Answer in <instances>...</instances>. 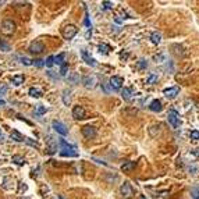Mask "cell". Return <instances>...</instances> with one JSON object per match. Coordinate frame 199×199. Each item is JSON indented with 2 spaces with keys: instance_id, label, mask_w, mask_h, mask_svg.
Masks as SVG:
<instances>
[{
  "instance_id": "cell-1",
  "label": "cell",
  "mask_w": 199,
  "mask_h": 199,
  "mask_svg": "<svg viewBox=\"0 0 199 199\" xmlns=\"http://www.w3.org/2000/svg\"><path fill=\"white\" fill-rule=\"evenodd\" d=\"M60 145H61V152H60L61 156H70V157H77L78 156L77 148H75L74 145L67 144L64 139H60Z\"/></svg>"
},
{
  "instance_id": "cell-2",
  "label": "cell",
  "mask_w": 199,
  "mask_h": 199,
  "mask_svg": "<svg viewBox=\"0 0 199 199\" xmlns=\"http://www.w3.org/2000/svg\"><path fill=\"white\" fill-rule=\"evenodd\" d=\"M16 28H17V25L13 20H4L3 23H2V25H0V32L6 36H11L16 32Z\"/></svg>"
},
{
  "instance_id": "cell-3",
  "label": "cell",
  "mask_w": 199,
  "mask_h": 199,
  "mask_svg": "<svg viewBox=\"0 0 199 199\" xmlns=\"http://www.w3.org/2000/svg\"><path fill=\"white\" fill-rule=\"evenodd\" d=\"M77 32H78V30H77V26L75 25H65L64 28H63V31H61V35H63V38H64L65 40H70V39H72L75 35H77Z\"/></svg>"
},
{
  "instance_id": "cell-4",
  "label": "cell",
  "mask_w": 199,
  "mask_h": 199,
  "mask_svg": "<svg viewBox=\"0 0 199 199\" xmlns=\"http://www.w3.org/2000/svg\"><path fill=\"white\" fill-rule=\"evenodd\" d=\"M120 192H121V195H123V198L124 199H130V198H132V196L135 195V191H134V188L131 187L130 183L123 184V185L120 187Z\"/></svg>"
},
{
  "instance_id": "cell-5",
  "label": "cell",
  "mask_w": 199,
  "mask_h": 199,
  "mask_svg": "<svg viewBox=\"0 0 199 199\" xmlns=\"http://www.w3.org/2000/svg\"><path fill=\"white\" fill-rule=\"evenodd\" d=\"M167 120H169V123L171 124V127L173 128H178L180 127V116H178V113H177L176 110H170L169 111Z\"/></svg>"
},
{
  "instance_id": "cell-6",
  "label": "cell",
  "mask_w": 199,
  "mask_h": 199,
  "mask_svg": "<svg viewBox=\"0 0 199 199\" xmlns=\"http://www.w3.org/2000/svg\"><path fill=\"white\" fill-rule=\"evenodd\" d=\"M82 84H84V86L86 89H93L95 85L98 84V78L95 75H86V77L82 78Z\"/></svg>"
},
{
  "instance_id": "cell-7",
  "label": "cell",
  "mask_w": 199,
  "mask_h": 199,
  "mask_svg": "<svg viewBox=\"0 0 199 199\" xmlns=\"http://www.w3.org/2000/svg\"><path fill=\"white\" fill-rule=\"evenodd\" d=\"M43 50H45V46H43V43L40 40H33L30 45V52L33 53V54H39Z\"/></svg>"
},
{
  "instance_id": "cell-8",
  "label": "cell",
  "mask_w": 199,
  "mask_h": 199,
  "mask_svg": "<svg viewBox=\"0 0 199 199\" xmlns=\"http://www.w3.org/2000/svg\"><path fill=\"white\" fill-rule=\"evenodd\" d=\"M53 128H54L56 132H59L60 135H67L68 134V130H67V127H65L63 123H60V121H53Z\"/></svg>"
},
{
  "instance_id": "cell-9",
  "label": "cell",
  "mask_w": 199,
  "mask_h": 199,
  "mask_svg": "<svg viewBox=\"0 0 199 199\" xmlns=\"http://www.w3.org/2000/svg\"><path fill=\"white\" fill-rule=\"evenodd\" d=\"M82 134H84L85 138H88V139L95 138L96 137V128L92 127V125H85V127L82 128Z\"/></svg>"
},
{
  "instance_id": "cell-10",
  "label": "cell",
  "mask_w": 199,
  "mask_h": 199,
  "mask_svg": "<svg viewBox=\"0 0 199 199\" xmlns=\"http://www.w3.org/2000/svg\"><path fill=\"white\" fill-rule=\"evenodd\" d=\"M72 117H74L75 120H82V118H85V109L82 107V106H75V107L72 109Z\"/></svg>"
},
{
  "instance_id": "cell-11",
  "label": "cell",
  "mask_w": 199,
  "mask_h": 199,
  "mask_svg": "<svg viewBox=\"0 0 199 199\" xmlns=\"http://www.w3.org/2000/svg\"><path fill=\"white\" fill-rule=\"evenodd\" d=\"M123 84H124V81H123V78L121 77H117V75H114V77H111L110 78V86L113 89H120L121 86H123Z\"/></svg>"
},
{
  "instance_id": "cell-12",
  "label": "cell",
  "mask_w": 199,
  "mask_h": 199,
  "mask_svg": "<svg viewBox=\"0 0 199 199\" xmlns=\"http://www.w3.org/2000/svg\"><path fill=\"white\" fill-rule=\"evenodd\" d=\"M178 92H180L178 86H171V88L164 89L163 93H164V96H166L167 99H174L177 95H178Z\"/></svg>"
},
{
  "instance_id": "cell-13",
  "label": "cell",
  "mask_w": 199,
  "mask_h": 199,
  "mask_svg": "<svg viewBox=\"0 0 199 199\" xmlns=\"http://www.w3.org/2000/svg\"><path fill=\"white\" fill-rule=\"evenodd\" d=\"M149 109H150L152 111H155V113H160V111L163 110L162 102H160L159 99H155V100H152V103L149 105Z\"/></svg>"
},
{
  "instance_id": "cell-14",
  "label": "cell",
  "mask_w": 199,
  "mask_h": 199,
  "mask_svg": "<svg viewBox=\"0 0 199 199\" xmlns=\"http://www.w3.org/2000/svg\"><path fill=\"white\" fill-rule=\"evenodd\" d=\"M81 54H82V59H84V61L88 65H92V67H95V65H96V61H95V59L88 54V52H86V50H81Z\"/></svg>"
},
{
  "instance_id": "cell-15",
  "label": "cell",
  "mask_w": 199,
  "mask_h": 199,
  "mask_svg": "<svg viewBox=\"0 0 199 199\" xmlns=\"http://www.w3.org/2000/svg\"><path fill=\"white\" fill-rule=\"evenodd\" d=\"M10 138H11V139H14V141H17V142H25V141H26V138L24 137V135H21L20 132L16 131V130L10 132Z\"/></svg>"
},
{
  "instance_id": "cell-16",
  "label": "cell",
  "mask_w": 199,
  "mask_h": 199,
  "mask_svg": "<svg viewBox=\"0 0 199 199\" xmlns=\"http://www.w3.org/2000/svg\"><path fill=\"white\" fill-rule=\"evenodd\" d=\"M135 166H137L135 162H125V163L121 166V170H123L124 173H130V171H132V170L135 169Z\"/></svg>"
},
{
  "instance_id": "cell-17",
  "label": "cell",
  "mask_w": 199,
  "mask_h": 199,
  "mask_svg": "<svg viewBox=\"0 0 199 199\" xmlns=\"http://www.w3.org/2000/svg\"><path fill=\"white\" fill-rule=\"evenodd\" d=\"M47 145H49V153H54L56 150H57V142L54 141V138L53 137H49V139H47Z\"/></svg>"
},
{
  "instance_id": "cell-18",
  "label": "cell",
  "mask_w": 199,
  "mask_h": 199,
  "mask_svg": "<svg viewBox=\"0 0 199 199\" xmlns=\"http://www.w3.org/2000/svg\"><path fill=\"white\" fill-rule=\"evenodd\" d=\"M121 96H123V99H124V100L131 102V100H132V89L124 88V89H123V92H121Z\"/></svg>"
},
{
  "instance_id": "cell-19",
  "label": "cell",
  "mask_w": 199,
  "mask_h": 199,
  "mask_svg": "<svg viewBox=\"0 0 199 199\" xmlns=\"http://www.w3.org/2000/svg\"><path fill=\"white\" fill-rule=\"evenodd\" d=\"M71 91H68V89H65V91H63V102H64V105L68 106L70 103H71Z\"/></svg>"
},
{
  "instance_id": "cell-20",
  "label": "cell",
  "mask_w": 199,
  "mask_h": 199,
  "mask_svg": "<svg viewBox=\"0 0 199 199\" xmlns=\"http://www.w3.org/2000/svg\"><path fill=\"white\" fill-rule=\"evenodd\" d=\"M68 82L72 85L79 84V75L77 74V72H71V74L68 75Z\"/></svg>"
},
{
  "instance_id": "cell-21",
  "label": "cell",
  "mask_w": 199,
  "mask_h": 199,
  "mask_svg": "<svg viewBox=\"0 0 199 199\" xmlns=\"http://www.w3.org/2000/svg\"><path fill=\"white\" fill-rule=\"evenodd\" d=\"M13 178L11 177H4L3 178V188L4 189H13Z\"/></svg>"
},
{
  "instance_id": "cell-22",
  "label": "cell",
  "mask_w": 199,
  "mask_h": 199,
  "mask_svg": "<svg viewBox=\"0 0 199 199\" xmlns=\"http://www.w3.org/2000/svg\"><path fill=\"white\" fill-rule=\"evenodd\" d=\"M150 40H152V43H155V45H159V43L162 42V35H160L159 32H153L150 35Z\"/></svg>"
},
{
  "instance_id": "cell-23",
  "label": "cell",
  "mask_w": 199,
  "mask_h": 199,
  "mask_svg": "<svg viewBox=\"0 0 199 199\" xmlns=\"http://www.w3.org/2000/svg\"><path fill=\"white\" fill-rule=\"evenodd\" d=\"M24 79H25V78H24V75L18 74V75H14L11 81H13V84H14V85H17V86H18V85L24 84Z\"/></svg>"
},
{
  "instance_id": "cell-24",
  "label": "cell",
  "mask_w": 199,
  "mask_h": 199,
  "mask_svg": "<svg viewBox=\"0 0 199 199\" xmlns=\"http://www.w3.org/2000/svg\"><path fill=\"white\" fill-rule=\"evenodd\" d=\"M13 162L16 164H18V166H24V164H25V159H24L23 156H20V155H14Z\"/></svg>"
},
{
  "instance_id": "cell-25",
  "label": "cell",
  "mask_w": 199,
  "mask_h": 199,
  "mask_svg": "<svg viewBox=\"0 0 199 199\" xmlns=\"http://www.w3.org/2000/svg\"><path fill=\"white\" fill-rule=\"evenodd\" d=\"M114 7V4H113V2H102V4H100V9L103 11H106V10H111Z\"/></svg>"
},
{
  "instance_id": "cell-26",
  "label": "cell",
  "mask_w": 199,
  "mask_h": 199,
  "mask_svg": "<svg viewBox=\"0 0 199 199\" xmlns=\"http://www.w3.org/2000/svg\"><path fill=\"white\" fill-rule=\"evenodd\" d=\"M64 57H65L64 53H60L59 56H56L54 57V63L56 64H59V65H63L64 64Z\"/></svg>"
},
{
  "instance_id": "cell-27",
  "label": "cell",
  "mask_w": 199,
  "mask_h": 199,
  "mask_svg": "<svg viewBox=\"0 0 199 199\" xmlns=\"http://www.w3.org/2000/svg\"><path fill=\"white\" fill-rule=\"evenodd\" d=\"M46 113V107L43 105H38L36 106V109H35V114L36 116H42V114H45Z\"/></svg>"
},
{
  "instance_id": "cell-28",
  "label": "cell",
  "mask_w": 199,
  "mask_h": 199,
  "mask_svg": "<svg viewBox=\"0 0 199 199\" xmlns=\"http://www.w3.org/2000/svg\"><path fill=\"white\" fill-rule=\"evenodd\" d=\"M30 95L32 96V98H40V96H42V92H40L39 89H36V88H31L30 89Z\"/></svg>"
},
{
  "instance_id": "cell-29",
  "label": "cell",
  "mask_w": 199,
  "mask_h": 199,
  "mask_svg": "<svg viewBox=\"0 0 199 199\" xmlns=\"http://www.w3.org/2000/svg\"><path fill=\"white\" fill-rule=\"evenodd\" d=\"M137 67L139 70H144V68H146L148 67V61L145 59H139L138 60V63H137Z\"/></svg>"
},
{
  "instance_id": "cell-30",
  "label": "cell",
  "mask_w": 199,
  "mask_h": 199,
  "mask_svg": "<svg viewBox=\"0 0 199 199\" xmlns=\"http://www.w3.org/2000/svg\"><path fill=\"white\" fill-rule=\"evenodd\" d=\"M191 195H192V199H199V187L191 188Z\"/></svg>"
},
{
  "instance_id": "cell-31",
  "label": "cell",
  "mask_w": 199,
  "mask_h": 199,
  "mask_svg": "<svg viewBox=\"0 0 199 199\" xmlns=\"http://www.w3.org/2000/svg\"><path fill=\"white\" fill-rule=\"evenodd\" d=\"M109 50H110V47H109L107 45H105V43H103V45H99V52H100V53H103V54H107Z\"/></svg>"
},
{
  "instance_id": "cell-32",
  "label": "cell",
  "mask_w": 199,
  "mask_h": 199,
  "mask_svg": "<svg viewBox=\"0 0 199 199\" xmlns=\"http://www.w3.org/2000/svg\"><path fill=\"white\" fill-rule=\"evenodd\" d=\"M156 81H157V75L152 72V74H150L149 77H148V79H146V84H155V82H156Z\"/></svg>"
},
{
  "instance_id": "cell-33",
  "label": "cell",
  "mask_w": 199,
  "mask_h": 199,
  "mask_svg": "<svg viewBox=\"0 0 199 199\" xmlns=\"http://www.w3.org/2000/svg\"><path fill=\"white\" fill-rule=\"evenodd\" d=\"M45 64H46V67H52V65L54 64V56H49V57L46 59Z\"/></svg>"
},
{
  "instance_id": "cell-34",
  "label": "cell",
  "mask_w": 199,
  "mask_h": 199,
  "mask_svg": "<svg viewBox=\"0 0 199 199\" xmlns=\"http://www.w3.org/2000/svg\"><path fill=\"white\" fill-rule=\"evenodd\" d=\"M67 71H68V65L64 63V64L61 65V70H60V75H61V77H65V75H67Z\"/></svg>"
},
{
  "instance_id": "cell-35",
  "label": "cell",
  "mask_w": 199,
  "mask_h": 199,
  "mask_svg": "<svg viewBox=\"0 0 199 199\" xmlns=\"http://www.w3.org/2000/svg\"><path fill=\"white\" fill-rule=\"evenodd\" d=\"M191 139H194V141H198L199 139V131H196V130L191 131Z\"/></svg>"
},
{
  "instance_id": "cell-36",
  "label": "cell",
  "mask_w": 199,
  "mask_h": 199,
  "mask_svg": "<svg viewBox=\"0 0 199 199\" xmlns=\"http://www.w3.org/2000/svg\"><path fill=\"white\" fill-rule=\"evenodd\" d=\"M0 47H2V49H3L4 52H9V50H10V46L7 45L6 42H3L2 39H0Z\"/></svg>"
},
{
  "instance_id": "cell-37",
  "label": "cell",
  "mask_w": 199,
  "mask_h": 199,
  "mask_svg": "<svg viewBox=\"0 0 199 199\" xmlns=\"http://www.w3.org/2000/svg\"><path fill=\"white\" fill-rule=\"evenodd\" d=\"M20 60H21V63L25 64V65H31V64H32V60H30L28 57H21Z\"/></svg>"
},
{
  "instance_id": "cell-38",
  "label": "cell",
  "mask_w": 199,
  "mask_h": 199,
  "mask_svg": "<svg viewBox=\"0 0 199 199\" xmlns=\"http://www.w3.org/2000/svg\"><path fill=\"white\" fill-rule=\"evenodd\" d=\"M32 64H35L36 67H42V65L45 64V61L40 60V59H38V60H32Z\"/></svg>"
},
{
  "instance_id": "cell-39",
  "label": "cell",
  "mask_w": 199,
  "mask_h": 199,
  "mask_svg": "<svg viewBox=\"0 0 199 199\" xmlns=\"http://www.w3.org/2000/svg\"><path fill=\"white\" fill-rule=\"evenodd\" d=\"M7 92V85H4V84H2L0 85V95H3V93H6Z\"/></svg>"
},
{
  "instance_id": "cell-40",
  "label": "cell",
  "mask_w": 199,
  "mask_h": 199,
  "mask_svg": "<svg viewBox=\"0 0 199 199\" xmlns=\"http://www.w3.org/2000/svg\"><path fill=\"white\" fill-rule=\"evenodd\" d=\"M18 187H20V192H23V191H26V185L24 183H20V184H18Z\"/></svg>"
},
{
  "instance_id": "cell-41",
  "label": "cell",
  "mask_w": 199,
  "mask_h": 199,
  "mask_svg": "<svg viewBox=\"0 0 199 199\" xmlns=\"http://www.w3.org/2000/svg\"><path fill=\"white\" fill-rule=\"evenodd\" d=\"M91 36H92V28H89V30L86 31V33H85V38H86V39H89Z\"/></svg>"
},
{
  "instance_id": "cell-42",
  "label": "cell",
  "mask_w": 199,
  "mask_h": 199,
  "mask_svg": "<svg viewBox=\"0 0 199 199\" xmlns=\"http://www.w3.org/2000/svg\"><path fill=\"white\" fill-rule=\"evenodd\" d=\"M192 155H194V156H199V148H198V149H194L192 150Z\"/></svg>"
},
{
  "instance_id": "cell-43",
  "label": "cell",
  "mask_w": 199,
  "mask_h": 199,
  "mask_svg": "<svg viewBox=\"0 0 199 199\" xmlns=\"http://www.w3.org/2000/svg\"><path fill=\"white\" fill-rule=\"evenodd\" d=\"M163 59H164V57L162 54H160V56H155V60H156V61H157V60H163Z\"/></svg>"
},
{
  "instance_id": "cell-44",
  "label": "cell",
  "mask_w": 199,
  "mask_h": 199,
  "mask_svg": "<svg viewBox=\"0 0 199 199\" xmlns=\"http://www.w3.org/2000/svg\"><path fill=\"white\" fill-rule=\"evenodd\" d=\"M0 105H2V106L4 105V100H3V99H0Z\"/></svg>"
},
{
  "instance_id": "cell-45",
  "label": "cell",
  "mask_w": 199,
  "mask_h": 199,
  "mask_svg": "<svg viewBox=\"0 0 199 199\" xmlns=\"http://www.w3.org/2000/svg\"><path fill=\"white\" fill-rule=\"evenodd\" d=\"M139 199H146V196H144V195H141V196H139Z\"/></svg>"
},
{
  "instance_id": "cell-46",
  "label": "cell",
  "mask_w": 199,
  "mask_h": 199,
  "mask_svg": "<svg viewBox=\"0 0 199 199\" xmlns=\"http://www.w3.org/2000/svg\"><path fill=\"white\" fill-rule=\"evenodd\" d=\"M2 138H3V135H2V131H0V139H2Z\"/></svg>"
},
{
  "instance_id": "cell-47",
  "label": "cell",
  "mask_w": 199,
  "mask_h": 199,
  "mask_svg": "<svg viewBox=\"0 0 199 199\" xmlns=\"http://www.w3.org/2000/svg\"><path fill=\"white\" fill-rule=\"evenodd\" d=\"M59 199H64V198H63V196H61V195H60V196H59Z\"/></svg>"
},
{
  "instance_id": "cell-48",
  "label": "cell",
  "mask_w": 199,
  "mask_h": 199,
  "mask_svg": "<svg viewBox=\"0 0 199 199\" xmlns=\"http://www.w3.org/2000/svg\"><path fill=\"white\" fill-rule=\"evenodd\" d=\"M26 199H30V198H26Z\"/></svg>"
}]
</instances>
